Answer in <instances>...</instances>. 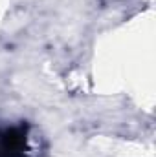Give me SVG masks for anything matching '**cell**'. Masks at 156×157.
Segmentation results:
<instances>
[{
    "label": "cell",
    "instance_id": "1",
    "mask_svg": "<svg viewBox=\"0 0 156 157\" xmlns=\"http://www.w3.org/2000/svg\"><path fill=\"white\" fill-rule=\"evenodd\" d=\"M26 139L15 135V132H6L0 137V157H20Z\"/></svg>",
    "mask_w": 156,
    "mask_h": 157
}]
</instances>
